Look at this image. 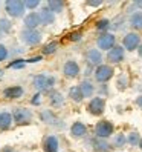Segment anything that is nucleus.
<instances>
[{"label": "nucleus", "instance_id": "39", "mask_svg": "<svg viewBox=\"0 0 142 152\" xmlns=\"http://www.w3.org/2000/svg\"><path fill=\"white\" fill-rule=\"evenodd\" d=\"M135 104H136V106H139V108H142V94L136 97V100H135Z\"/></svg>", "mask_w": 142, "mask_h": 152}, {"label": "nucleus", "instance_id": "27", "mask_svg": "<svg viewBox=\"0 0 142 152\" xmlns=\"http://www.w3.org/2000/svg\"><path fill=\"white\" fill-rule=\"evenodd\" d=\"M96 29H98V31H101L102 34L104 32H107V29L110 28V26H112V22L109 20V19H99L98 22H96Z\"/></svg>", "mask_w": 142, "mask_h": 152}, {"label": "nucleus", "instance_id": "46", "mask_svg": "<svg viewBox=\"0 0 142 152\" xmlns=\"http://www.w3.org/2000/svg\"><path fill=\"white\" fill-rule=\"evenodd\" d=\"M15 152H17V151H15Z\"/></svg>", "mask_w": 142, "mask_h": 152}, {"label": "nucleus", "instance_id": "42", "mask_svg": "<svg viewBox=\"0 0 142 152\" xmlns=\"http://www.w3.org/2000/svg\"><path fill=\"white\" fill-rule=\"evenodd\" d=\"M138 54H139V57L142 58V45H141V46L138 48Z\"/></svg>", "mask_w": 142, "mask_h": 152}, {"label": "nucleus", "instance_id": "2", "mask_svg": "<svg viewBox=\"0 0 142 152\" xmlns=\"http://www.w3.org/2000/svg\"><path fill=\"white\" fill-rule=\"evenodd\" d=\"M34 88L37 89L38 92L43 91H49L55 86V77L54 75H46V74H40L34 77Z\"/></svg>", "mask_w": 142, "mask_h": 152}, {"label": "nucleus", "instance_id": "3", "mask_svg": "<svg viewBox=\"0 0 142 152\" xmlns=\"http://www.w3.org/2000/svg\"><path fill=\"white\" fill-rule=\"evenodd\" d=\"M113 132H115V126L109 120H101L95 124V137H98V138L107 140L109 137L113 135Z\"/></svg>", "mask_w": 142, "mask_h": 152}, {"label": "nucleus", "instance_id": "1", "mask_svg": "<svg viewBox=\"0 0 142 152\" xmlns=\"http://www.w3.org/2000/svg\"><path fill=\"white\" fill-rule=\"evenodd\" d=\"M25 10L26 6H25V2H22V0H6L5 2V11L12 19L22 17L25 14Z\"/></svg>", "mask_w": 142, "mask_h": 152}, {"label": "nucleus", "instance_id": "36", "mask_svg": "<svg viewBox=\"0 0 142 152\" xmlns=\"http://www.w3.org/2000/svg\"><path fill=\"white\" fill-rule=\"evenodd\" d=\"M31 103H32L34 106H35V104H40V103H41V94H40V92L34 94L32 98H31Z\"/></svg>", "mask_w": 142, "mask_h": 152}, {"label": "nucleus", "instance_id": "19", "mask_svg": "<svg viewBox=\"0 0 142 152\" xmlns=\"http://www.w3.org/2000/svg\"><path fill=\"white\" fill-rule=\"evenodd\" d=\"M128 23L135 31H142V11L131 12L130 19H128Z\"/></svg>", "mask_w": 142, "mask_h": 152}, {"label": "nucleus", "instance_id": "6", "mask_svg": "<svg viewBox=\"0 0 142 152\" xmlns=\"http://www.w3.org/2000/svg\"><path fill=\"white\" fill-rule=\"evenodd\" d=\"M20 39H22L23 43L29 45V46H35V45H38L41 42L43 35L37 29H23L22 34H20Z\"/></svg>", "mask_w": 142, "mask_h": 152}, {"label": "nucleus", "instance_id": "28", "mask_svg": "<svg viewBox=\"0 0 142 152\" xmlns=\"http://www.w3.org/2000/svg\"><path fill=\"white\" fill-rule=\"evenodd\" d=\"M141 135H139V132H130L128 135H127V143L128 145H131V146H139V141H141Z\"/></svg>", "mask_w": 142, "mask_h": 152}, {"label": "nucleus", "instance_id": "13", "mask_svg": "<svg viewBox=\"0 0 142 152\" xmlns=\"http://www.w3.org/2000/svg\"><path fill=\"white\" fill-rule=\"evenodd\" d=\"M79 72H81V69H79V65L75 60H67L63 66V74L67 78H76L79 75Z\"/></svg>", "mask_w": 142, "mask_h": 152}, {"label": "nucleus", "instance_id": "15", "mask_svg": "<svg viewBox=\"0 0 142 152\" xmlns=\"http://www.w3.org/2000/svg\"><path fill=\"white\" fill-rule=\"evenodd\" d=\"M26 29H37V26L41 25L40 20V14L38 12H29L28 15H25V20H23Z\"/></svg>", "mask_w": 142, "mask_h": 152}, {"label": "nucleus", "instance_id": "33", "mask_svg": "<svg viewBox=\"0 0 142 152\" xmlns=\"http://www.w3.org/2000/svg\"><path fill=\"white\" fill-rule=\"evenodd\" d=\"M25 6H26V10L34 11L40 6V0H25Z\"/></svg>", "mask_w": 142, "mask_h": 152}, {"label": "nucleus", "instance_id": "45", "mask_svg": "<svg viewBox=\"0 0 142 152\" xmlns=\"http://www.w3.org/2000/svg\"><path fill=\"white\" fill-rule=\"evenodd\" d=\"M0 35H2V32H0Z\"/></svg>", "mask_w": 142, "mask_h": 152}, {"label": "nucleus", "instance_id": "16", "mask_svg": "<svg viewBox=\"0 0 142 152\" xmlns=\"http://www.w3.org/2000/svg\"><path fill=\"white\" fill-rule=\"evenodd\" d=\"M43 149H44V152H58V149H60L58 138L55 135H48L43 141Z\"/></svg>", "mask_w": 142, "mask_h": 152}, {"label": "nucleus", "instance_id": "37", "mask_svg": "<svg viewBox=\"0 0 142 152\" xmlns=\"http://www.w3.org/2000/svg\"><path fill=\"white\" fill-rule=\"evenodd\" d=\"M86 5L87 6H101L102 5V2H101V0H89V2H86Z\"/></svg>", "mask_w": 142, "mask_h": 152}, {"label": "nucleus", "instance_id": "24", "mask_svg": "<svg viewBox=\"0 0 142 152\" xmlns=\"http://www.w3.org/2000/svg\"><path fill=\"white\" fill-rule=\"evenodd\" d=\"M40 118H41V121L48 123V124H55V121H58L57 115L52 112L50 109H43L41 114H40Z\"/></svg>", "mask_w": 142, "mask_h": 152}, {"label": "nucleus", "instance_id": "44", "mask_svg": "<svg viewBox=\"0 0 142 152\" xmlns=\"http://www.w3.org/2000/svg\"><path fill=\"white\" fill-rule=\"evenodd\" d=\"M2 72H3V71H0V77H2Z\"/></svg>", "mask_w": 142, "mask_h": 152}, {"label": "nucleus", "instance_id": "17", "mask_svg": "<svg viewBox=\"0 0 142 152\" xmlns=\"http://www.w3.org/2000/svg\"><path fill=\"white\" fill-rule=\"evenodd\" d=\"M40 14V20H41V25H52V23H55V14L52 12L48 6H44L41 8V10L38 11Z\"/></svg>", "mask_w": 142, "mask_h": 152}, {"label": "nucleus", "instance_id": "21", "mask_svg": "<svg viewBox=\"0 0 142 152\" xmlns=\"http://www.w3.org/2000/svg\"><path fill=\"white\" fill-rule=\"evenodd\" d=\"M79 88H81V92H83L84 98H89L95 94V85L90 80H83V82L79 83Z\"/></svg>", "mask_w": 142, "mask_h": 152}, {"label": "nucleus", "instance_id": "18", "mask_svg": "<svg viewBox=\"0 0 142 152\" xmlns=\"http://www.w3.org/2000/svg\"><path fill=\"white\" fill-rule=\"evenodd\" d=\"M25 94V89L22 86H9V88H5L3 89V97L5 98H20Z\"/></svg>", "mask_w": 142, "mask_h": 152}, {"label": "nucleus", "instance_id": "10", "mask_svg": "<svg viewBox=\"0 0 142 152\" xmlns=\"http://www.w3.org/2000/svg\"><path fill=\"white\" fill-rule=\"evenodd\" d=\"M87 146H90V149L93 152H110V149H112L110 143H107V140H102L98 137H93L89 140Z\"/></svg>", "mask_w": 142, "mask_h": 152}, {"label": "nucleus", "instance_id": "38", "mask_svg": "<svg viewBox=\"0 0 142 152\" xmlns=\"http://www.w3.org/2000/svg\"><path fill=\"white\" fill-rule=\"evenodd\" d=\"M41 60H43V57L41 56H37V57L28 58V60H26V63H38V61H41Z\"/></svg>", "mask_w": 142, "mask_h": 152}, {"label": "nucleus", "instance_id": "40", "mask_svg": "<svg viewBox=\"0 0 142 152\" xmlns=\"http://www.w3.org/2000/svg\"><path fill=\"white\" fill-rule=\"evenodd\" d=\"M0 152H15L14 149H12V146H5L2 151H0Z\"/></svg>", "mask_w": 142, "mask_h": 152}, {"label": "nucleus", "instance_id": "31", "mask_svg": "<svg viewBox=\"0 0 142 152\" xmlns=\"http://www.w3.org/2000/svg\"><path fill=\"white\" fill-rule=\"evenodd\" d=\"M12 28V23L8 19H0V32H9Z\"/></svg>", "mask_w": 142, "mask_h": 152}, {"label": "nucleus", "instance_id": "23", "mask_svg": "<svg viewBox=\"0 0 142 152\" xmlns=\"http://www.w3.org/2000/svg\"><path fill=\"white\" fill-rule=\"evenodd\" d=\"M12 114L9 112H0V131H6V129H9L11 128V124H12Z\"/></svg>", "mask_w": 142, "mask_h": 152}, {"label": "nucleus", "instance_id": "11", "mask_svg": "<svg viewBox=\"0 0 142 152\" xmlns=\"http://www.w3.org/2000/svg\"><path fill=\"white\" fill-rule=\"evenodd\" d=\"M124 57H125V49H124V46H121V45H116L113 49H110L107 52V60L112 65L121 63V61L124 60Z\"/></svg>", "mask_w": 142, "mask_h": 152}, {"label": "nucleus", "instance_id": "34", "mask_svg": "<svg viewBox=\"0 0 142 152\" xmlns=\"http://www.w3.org/2000/svg\"><path fill=\"white\" fill-rule=\"evenodd\" d=\"M81 39H83V32L81 31H74V32L69 34V40H72V42H79Z\"/></svg>", "mask_w": 142, "mask_h": 152}, {"label": "nucleus", "instance_id": "30", "mask_svg": "<svg viewBox=\"0 0 142 152\" xmlns=\"http://www.w3.org/2000/svg\"><path fill=\"white\" fill-rule=\"evenodd\" d=\"M57 49H58V43H57V42H50V43H48L46 46L43 48V54L50 56V54H54Z\"/></svg>", "mask_w": 142, "mask_h": 152}, {"label": "nucleus", "instance_id": "32", "mask_svg": "<svg viewBox=\"0 0 142 152\" xmlns=\"http://www.w3.org/2000/svg\"><path fill=\"white\" fill-rule=\"evenodd\" d=\"M26 65V60L23 58H17V60H12L9 65H8V68H11V69H20V68H25Z\"/></svg>", "mask_w": 142, "mask_h": 152}, {"label": "nucleus", "instance_id": "9", "mask_svg": "<svg viewBox=\"0 0 142 152\" xmlns=\"http://www.w3.org/2000/svg\"><path fill=\"white\" fill-rule=\"evenodd\" d=\"M12 117L17 124H23V123H29L32 120V111L28 108H15L12 111Z\"/></svg>", "mask_w": 142, "mask_h": 152}, {"label": "nucleus", "instance_id": "26", "mask_svg": "<svg viewBox=\"0 0 142 152\" xmlns=\"http://www.w3.org/2000/svg\"><path fill=\"white\" fill-rule=\"evenodd\" d=\"M125 143H127V137H125V134H116V135H113L112 146L121 149V148L125 146Z\"/></svg>", "mask_w": 142, "mask_h": 152}, {"label": "nucleus", "instance_id": "35", "mask_svg": "<svg viewBox=\"0 0 142 152\" xmlns=\"http://www.w3.org/2000/svg\"><path fill=\"white\" fill-rule=\"evenodd\" d=\"M8 56H9V52H8L6 46H5V45H2V43H0V61L6 60V58H8Z\"/></svg>", "mask_w": 142, "mask_h": 152}, {"label": "nucleus", "instance_id": "7", "mask_svg": "<svg viewBox=\"0 0 142 152\" xmlns=\"http://www.w3.org/2000/svg\"><path fill=\"white\" fill-rule=\"evenodd\" d=\"M141 45V35L138 32H127L122 39V46L125 51H135Z\"/></svg>", "mask_w": 142, "mask_h": 152}, {"label": "nucleus", "instance_id": "22", "mask_svg": "<svg viewBox=\"0 0 142 152\" xmlns=\"http://www.w3.org/2000/svg\"><path fill=\"white\" fill-rule=\"evenodd\" d=\"M49 103H50V106H54V108L63 106V103H64L63 94L58 92V91H50V92H49Z\"/></svg>", "mask_w": 142, "mask_h": 152}, {"label": "nucleus", "instance_id": "4", "mask_svg": "<svg viewBox=\"0 0 142 152\" xmlns=\"http://www.w3.org/2000/svg\"><path fill=\"white\" fill-rule=\"evenodd\" d=\"M96 46L99 51H110L116 46V35L113 32H104L96 39Z\"/></svg>", "mask_w": 142, "mask_h": 152}, {"label": "nucleus", "instance_id": "5", "mask_svg": "<svg viewBox=\"0 0 142 152\" xmlns=\"http://www.w3.org/2000/svg\"><path fill=\"white\" fill-rule=\"evenodd\" d=\"M113 74H115V69L110 65H101L98 68H95V71H93L95 80L98 83H107L113 77Z\"/></svg>", "mask_w": 142, "mask_h": 152}, {"label": "nucleus", "instance_id": "29", "mask_svg": "<svg viewBox=\"0 0 142 152\" xmlns=\"http://www.w3.org/2000/svg\"><path fill=\"white\" fill-rule=\"evenodd\" d=\"M127 86H128V77L125 74H121L116 80V88L119 89V91H125Z\"/></svg>", "mask_w": 142, "mask_h": 152}, {"label": "nucleus", "instance_id": "41", "mask_svg": "<svg viewBox=\"0 0 142 152\" xmlns=\"http://www.w3.org/2000/svg\"><path fill=\"white\" fill-rule=\"evenodd\" d=\"M133 5H135L136 8H141V10H142V0H136V2H133Z\"/></svg>", "mask_w": 142, "mask_h": 152}, {"label": "nucleus", "instance_id": "14", "mask_svg": "<svg viewBox=\"0 0 142 152\" xmlns=\"http://www.w3.org/2000/svg\"><path fill=\"white\" fill-rule=\"evenodd\" d=\"M70 135L74 138H84L87 135V126L83 121H75L70 126Z\"/></svg>", "mask_w": 142, "mask_h": 152}, {"label": "nucleus", "instance_id": "8", "mask_svg": "<svg viewBox=\"0 0 142 152\" xmlns=\"http://www.w3.org/2000/svg\"><path fill=\"white\" fill-rule=\"evenodd\" d=\"M87 111L90 112L92 115H95V117H99V115L104 114L105 111V100L102 97H93L90 102H89L87 104Z\"/></svg>", "mask_w": 142, "mask_h": 152}, {"label": "nucleus", "instance_id": "12", "mask_svg": "<svg viewBox=\"0 0 142 152\" xmlns=\"http://www.w3.org/2000/svg\"><path fill=\"white\" fill-rule=\"evenodd\" d=\"M86 58H87V63L90 66H101L102 65V54L98 48H92L86 52Z\"/></svg>", "mask_w": 142, "mask_h": 152}, {"label": "nucleus", "instance_id": "20", "mask_svg": "<svg viewBox=\"0 0 142 152\" xmlns=\"http://www.w3.org/2000/svg\"><path fill=\"white\" fill-rule=\"evenodd\" d=\"M67 97H69L72 102H75V103H81V102L84 100V95H83V92H81V88H79V85H78V86H70V88H69V92H67Z\"/></svg>", "mask_w": 142, "mask_h": 152}, {"label": "nucleus", "instance_id": "25", "mask_svg": "<svg viewBox=\"0 0 142 152\" xmlns=\"http://www.w3.org/2000/svg\"><path fill=\"white\" fill-rule=\"evenodd\" d=\"M46 6L54 14H60V12H63V10H64V2H61V0H49Z\"/></svg>", "mask_w": 142, "mask_h": 152}, {"label": "nucleus", "instance_id": "43", "mask_svg": "<svg viewBox=\"0 0 142 152\" xmlns=\"http://www.w3.org/2000/svg\"><path fill=\"white\" fill-rule=\"evenodd\" d=\"M139 148H141V151H142V138H141V141H139Z\"/></svg>", "mask_w": 142, "mask_h": 152}]
</instances>
